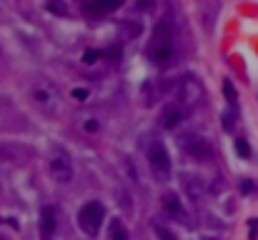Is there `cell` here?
<instances>
[{
  "instance_id": "obj_11",
  "label": "cell",
  "mask_w": 258,
  "mask_h": 240,
  "mask_svg": "<svg viewBox=\"0 0 258 240\" xmlns=\"http://www.w3.org/2000/svg\"><path fill=\"white\" fill-rule=\"evenodd\" d=\"M55 228H58V213H55L53 205H45L41 210V235H43V240H50Z\"/></svg>"
},
{
  "instance_id": "obj_2",
  "label": "cell",
  "mask_w": 258,
  "mask_h": 240,
  "mask_svg": "<svg viewBox=\"0 0 258 240\" xmlns=\"http://www.w3.org/2000/svg\"><path fill=\"white\" fill-rule=\"evenodd\" d=\"M175 55V38H173V28L168 23H156L151 40H148V60L156 68H168L173 63Z\"/></svg>"
},
{
  "instance_id": "obj_26",
  "label": "cell",
  "mask_w": 258,
  "mask_h": 240,
  "mask_svg": "<svg viewBox=\"0 0 258 240\" xmlns=\"http://www.w3.org/2000/svg\"><path fill=\"white\" fill-rule=\"evenodd\" d=\"M0 240H3V238H0Z\"/></svg>"
},
{
  "instance_id": "obj_14",
  "label": "cell",
  "mask_w": 258,
  "mask_h": 240,
  "mask_svg": "<svg viewBox=\"0 0 258 240\" xmlns=\"http://www.w3.org/2000/svg\"><path fill=\"white\" fill-rule=\"evenodd\" d=\"M108 238H110V240H128V228H126V223L118 220V218H113V220L108 223Z\"/></svg>"
},
{
  "instance_id": "obj_18",
  "label": "cell",
  "mask_w": 258,
  "mask_h": 240,
  "mask_svg": "<svg viewBox=\"0 0 258 240\" xmlns=\"http://www.w3.org/2000/svg\"><path fill=\"white\" fill-rule=\"evenodd\" d=\"M153 233L158 240H175V235L171 233V228H166L163 223H153Z\"/></svg>"
},
{
  "instance_id": "obj_7",
  "label": "cell",
  "mask_w": 258,
  "mask_h": 240,
  "mask_svg": "<svg viewBox=\"0 0 258 240\" xmlns=\"http://www.w3.org/2000/svg\"><path fill=\"white\" fill-rule=\"evenodd\" d=\"M103 220H105V208L103 203H98V200H93V203H86L78 213V225L86 235H98L100 228H103Z\"/></svg>"
},
{
  "instance_id": "obj_21",
  "label": "cell",
  "mask_w": 258,
  "mask_h": 240,
  "mask_svg": "<svg viewBox=\"0 0 258 240\" xmlns=\"http://www.w3.org/2000/svg\"><path fill=\"white\" fill-rule=\"evenodd\" d=\"M236 153H238L241 158H248V155H251V145H248L246 138H236Z\"/></svg>"
},
{
  "instance_id": "obj_23",
  "label": "cell",
  "mask_w": 258,
  "mask_h": 240,
  "mask_svg": "<svg viewBox=\"0 0 258 240\" xmlns=\"http://www.w3.org/2000/svg\"><path fill=\"white\" fill-rule=\"evenodd\" d=\"M76 100H88V95H90V90L88 88H73V93H70Z\"/></svg>"
},
{
  "instance_id": "obj_5",
  "label": "cell",
  "mask_w": 258,
  "mask_h": 240,
  "mask_svg": "<svg viewBox=\"0 0 258 240\" xmlns=\"http://www.w3.org/2000/svg\"><path fill=\"white\" fill-rule=\"evenodd\" d=\"M45 168H48V175L55 180V183H70L73 180V160L70 155L63 150V148H50L48 158H45Z\"/></svg>"
},
{
  "instance_id": "obj_4",
  "label": "cell",
  "mask_w": 258,
  "mask_h": 240,
  "mask_svg": "<svg viewBox=\"0 0 258 240\" xmlns=\"http://www.w3.org/2000/svg\"><path fill=\"white\" fill-rule=\"evenodd\" d=\"M173 95H175V100L186 110H193V108L201 105V100H203L206 93H203V85H201V80L196 75H186V78H180L178 83H175Z\"/></svg>"
},
{
  "instance_id": "obj_6",
  "label": "cell",
  "mask_w": 258,
  "mask_h": 240,
  "mask_svg": "<svg viewBox=\"0 0 258 240\" xmlns=\"http://www.w3.org/2000/svg\"><path fill=\"white\" fill-rule=\"evenodd\" d=\"M145 158H148V165L153 170V175L158 180H168L171 178V155L166 150V145L161 140H153L148 143V148H145Z\"/></svg>"
},
{
  "instance_id": "obj_24",
  "label": "cell",
  "mask_w": 258,
  "mask_h": 240,
  "mask_svg": "<svg viewBox=\"0 0 258 240\" xmlns=\"http://www.w3.org/2000/svg\"><path fill=\"white\" fill-rule=\"evenodd\" d=\"M48 10H50V13H58V15H68V8H65V5H55V3H50Z\"/></svg>"
},
{
  "instance_id": "obj_22",
  "label": "cell",
  "mask_w": 258,
  "mask_h": 240,
  "mask_svg": "<svg viewBox=\"0 0 258 240\" xmlns=\"http://www.w3.org/2000/svg\"><path fill=\"white\" fill-rule=\"evenodd\" d=\"M238 190H241L243 195H248V193H253V190H256V183H253V180H248V178H243V180L238 183Z\"/></svg>"
},
{
  "instance_id": "obj_25",
  "label": "cell",
  "mask_w": 258,
  "mask_h": 240,
  "mask_svg": "<svg viewBox=\"0 0 258 240\" xmlns=\"http://www.w3.org/2000/svg\"><path fill=\"white\" fill-rule=\"evenodd\" d=\"M248 225H251V240H256L258 238V218H253Z\"/></svg>"
},
{
  "instance_id": "obj_12",
  "label": "cell",
  "mask_w": 258,
  "mask_h": 240,
  "mask_svg": "<svg viewBox=\"0 0 258 240\" xmlns=\"http://www.w3.org/2000/svg\"><path fill=\"white\" fill-rule=\"evenodd\" d=\"M161 203H163L166 213H171L173 218H183V215H186V208H183L180 198H178L173 190H166V193L161 195Z\"/></svg>"
},
{
  "instance_id": "obj_3",
  "label": "cell",
  "mask_w": 258,
  "mask_h": 240,
  "mask_svg": "<svg viewBox=\"0 0 258 240\" xmlns=\"http://www.w3.org/2000/svg\"><path fill=\"white\" fill-rule=\"evenodd\" d=\"M178 148H180L183 155L191 158V160H196V163H211L213 155H215L213 143H211L208 138H203V135H196V133L183 135V138L178 140Z\"/></svg>"
},
{
  "instance_id": "obj_16",
  "label": "cell",
  "mask_w": 258,
  "mask_h": 240,
  "mask_svg": "<svg viewBox=\"0 0 258 240\" xmlns=\"http://www.w3.org/2000/svg\"><path fill=\"white\" fill-rule=\"evenodd\" d=\"M223 95L228 100V108H238V93H236V88H233L231 80H223Z\"/></svg>"
},
{
  "instance_id": "obj_1",
  "label": "cell",
  "mask_w": 258,
  "mask_h": 240,
  "mask_svg": "<svg viewBox=\"0 0 258 240\" xmlns=\"http://www.w3.org/2000/svg\"><path fill=\"white\" fill-rule=\"evenodd\" d=\"M23 90H25L28 103H30L35 110H41L43 115L58 118V115L63 113V95H60V90L55 88V83H50L48 78L33 75L30 80H25Z\"/></svg>"
},
{
  "instance_id": "obj_19",
  "label": "cell",
  "mask_w": 258,
  "mask_h": 240,
  "mask_svg": "<svg viewBox=\"0 0 258 240\" xmlns=\"http://www.w3.org/2000/svg\"><path fill=\"white\" fill-rule=\"evenodd\" d=\"M100 58H103V50H93V48H90V50L83 53V63H86V65H95Z\"/></svg>"
},
{
  "instance_id": "obj_8",
  "label": "cell",
  "mask_w": 258,
  "mask_h": 240,
  "mask_svg": "<svg viewBox=\"0 0 258 240\" xmlns=\"http://www.w3.org/2000/svg\"><path fill=\"white\" fill-rule=\"evenodd\" d=\"M73 125H76V130L86 138H98L105 130V118L95 110H86V113H78L73 118Z\"/></svg>"
},
{
  "instance_id": "obj_13",
  "label": "cell",
  "mask_w": 258,
  "mask_h": 240,
  "mask_svg": "<svg viewBox=\"0 0 258 240\" xmlns=\"http://www.w3.org/2000/svg\"><path fill=\"white\" fill-rule=\"evenodd\" d=\"M118 8H121L118 0H113V3H83V13H90V15H105Z\"/></svg>"
},
{
  "instance_id": "obj_9",
  "label": "cell",
  "mask_w": 258,
  "mask_h": 240,
  "mask_svg": "<svg viewBox=\"0 0 258 240\" xmlns=\"http://www.w3.org/2000/svg\"><path fill=\"white\" fill-rule=\"evenodd\" d=\"M186 115H188V110L183 108L178 100H171L166 108H163V113H161V125L166 128V130H175L183 120H186Z\"/></svg>"
},
{
  "instance_id": "obj_10",
  "label": "cell",
  "mask_w": 258,
  "mask_h": 240,
  "mask_svg": "<svg viewBox=\"0 0 258 240\" xmlns=\"http://www.w3.org/2000/svg\"><path fill=\"white\" fill-rule=\"evenodd\" d=\"M180 183H183V190H186L188 200H191L193 205H198L201 200H203V195H206V183H203L201 178H196V175H186V173L180 175Z\"/></svg>"
},
{
  "instance_id": "obj_20",
  "label": "cell",
  "mask_w": 258,
  "mask_h": 240,
  "mask_svg": "<svg viewBox=\"0 0 258 240\" xmlns=\"http://www.w3.org/2000/svg\"><path fill=\"white\" fill-rule=\"evenodd\" d=\"M103 58L118 63V60H121V45H110V48H105V50H103Z\"/></svg>"
},
{
  "instance_id": "obj_17",
  "label": "cell",
  "mask_w": 258,
  "mask_h": 240,
  "mask_svg": "<svg viewBox=\"0 0 258 240\" xmlns=\"http://www.w3.org/2000/svg\"><path fill=\"white\" fill-rule=\"evenodd\" d=\"M236 118H238V108H228L226 113H223V130H233L236 128Z\"/></svg>"
},
{
  "instance_id": "obj_15",
  "label": "cell",
  "mask_w": 258,
  "mask_h": 240,
  "mask_svg": "<svg viewBox=\"0 0 258 240\" xmlns=\"http://www.w3.org/2000/svg\"><path fill=\"white\" fill-rule=\"evenodd\" d=\"M218 8H220L218 3H206V5H201V18H203V28H206V30L213 28V18H215Z\"/></svg>"
}]
</instances>
